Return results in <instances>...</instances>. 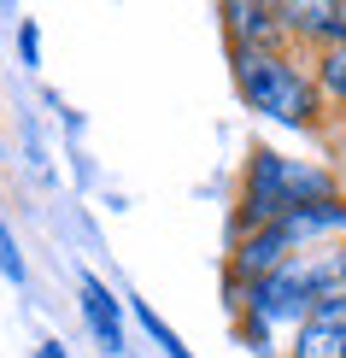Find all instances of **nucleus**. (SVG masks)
I'll return each instance as SVG.
<instances>
[{
	"label": "nucleus",
	"mask_w": 346,
	"mask_h": 358,
	"mask_svg": "<svg viewBox=\"0 0 346 358\" xmlns=\"http://www.w3.org/2000/svg\"><path fill=\"white\" fill-rule=\"evenodd\" d=\"M282 358H346V300H329V306L311 311L288 335V352Z\"/></svg>",
	"instance_id": "obj_7"
},
{
	"label": "nucleus",
	"mask_w": 346,
	"mask_h": 358,
	"mask_svg": "<svg viewBox=\"0 0 346 358\" xmlns=\"http://www.w3.org/2000/svg\"><path fill=\"white\" fill-rule=\"evenodd\" d=\"M36 48H41L36 24H24V29H18V53H24V65H36Z\"/></svg>",
	"instance_id": "obj_14"
},
{
	"label": "nucleus",
	"mask_w": 346,
	"mask_h": 358,
	"mask_svg": "<svg viewBox=\"0 0 346 358\" xmlns=\"http://www.w3.org/2000/svg\"><path fill=\"white\" fill-rule=\"evenodd\" d=\"M282 29L311 53H335L346 48V0H282Z\"/></svg>",
	"instance_id": "obj_4"
},
{
	"label": "nucleus",
	"mask_w": 346,
	"mask_h": 358,
	"mask_svg": "<svg viewBox=\"0 0 346 358\" xmlns=\"http://www.w3.org/2000/svg\"><path fill=\"white\" fill-rule=\"evenodd\" d=\"M223 29H229V48H240V53H282L288 48L282 6H264V0H229L223 6Z\"/></svg>",
	"instance_id": "obj_6"
},
{
	"label": "nucleus",
	"mask_w": 346,
	"mask_h": 358,
	"mask_svg": "<svg viewBox=\"0 0 346 358\" xmlns=\"http://www.w3.org/2000/svg\"><path fill=\"white\" fill-rule=\"evenodd\" d=\"M282 235L305 252L311 241H323V235H346V200L335 194V200H317V206H305V212H294V217H282Z\"/></svg>",
	"instance_id": "obj_9"
},
{
	"label": "nucleus",
	"mask_w": 346,
	"mask_h": 358,
	"mask_svg": "<svg viewBox=\"0 0 346 358\" xmlns=\"http://www.w3.org/2000/svg\"><path fill=\"white\" fill-rule=\"evenodd\" d=\"M299 264H305V282H311L317 306L346 300V247H311V252H299Z\"/></svg>",
	"instance_id": "obj_10"
},
{
	"label": "nucleus",
	"mask_w": 346,
	"mask_h": 358,
	"mask_svg": "<svg viewBox=\"0 0 346 358\" xmlns=\"http://www.w3.org/2000/svg\"><path fill=\"white\" fill-rule=\"evenodd\" d=\"M135 317H141V329H147V335H153L159 347H164V358H194V352L182 347V341L171 335V323H164V317H159V311L147 306V300H135Z\"/></svg>",
	"instance_id": "obj_12"
},
{
	"label": "nucleus",
	"mask_w": 346,
	"mask_h": 358,
	"mask_svg": "<svg viewBox=\"0 0 346 358\" xmlns=\"http://www.w3.org/2000/svg\"><path fill=\"white\" fill-rule=\"evenodd\" d=\"M36 358H71V352L59 347V341H41V347H36Z\"/></svg>",
	"instance_id": "obj_15"
},
{
	"label": "nucleus",
	"mask_w": 346,
	"mask_h": 358,
	"mask_svg": "<svg viewBox=\"0 0 346 358\" xmlns=\"http://www.w3.org/2000/svg\"><path fill=\"white\" fill-rule=\"evenodd\" d=\"M229 71L235 88L247 100V112L270 117V124H288V129H317L323 117V94L311 83V65L299 53H240L229 48Z\"/></svg>",
	"instance_id": "obj_2"
},
{
	"label": "nucleus",
	"mask_w": 346,
	"mask_h": 358,
	"mask_svg": "<svg viewBox=\"0 0 346 358\" xmlns=\"http://www.w3.org/2000/svg\"><path fill=\"white\" fill-rule=\"evenodd\" d=\"M82 323L106 352H124V306H117L112 288L94 282V276H82Z\"/></svg>",
	"instance_id": "obj_8"
},
{
	"label": "nucleus",
	"mask_w": 346,
	"mask_h": 358,
	"mask_svg": "<svg viewBox=\"0 0 346 358\" xmlns=\"http://www.w3.org/2000/svg\"><path fill=\"white\" fill-rule=\"evenodd\" d=\"M317 311L311 300V282H305V264L288 259L276 276L252 282V288H240V335L252 341V347H270L276 329H299V323Z\"/></svg>",
	"instance_id": "obj_3"
},
{
	"label": "nucleus",
	"mask_w": 346,
	"mask_h": 358,
	"mask_svg": "<svg viewBox=\"0 0 346 358\" xmlns=\"http://www.w3.org/2000/svg\"><path fill=\"white\" fill-rule=\"evenodd\" d=\"M0 271H6L12 282H24V259H18V247H12V229L0 223Z\"/></svg>",
	"instance_id": "obj_13"
},
{
	"label": "nucleus",
	"mask_w": 346,
	"mask_h": 358,
	"mask_svg": "<svg viewBox=\"0 0 346 358\" xmlns=\"http://www.w3.org/2000/svg\"><path fill=\"white\" fill-rule=\"evenodd\" d=\"M317 200H335V176L323 165H311V159H288L276 153V147H252L247 159V176H240V235L247 229H270V223L305 212V206Z\"/></svg>",
	"instance_id": "obj_1"
},
{
	"label": "nucleus",
	"mask_w": 346,
	"mask_h": 358,
	"mask_svg": "<svg viewBox=\"0 0 346 358\" xmlns=\"http://www.w3.org/2000/svg\"><path fill=\"white\" fill-rule=\"evenodd\" d=\"M311 83H317V94H323V100H335V106L346 112V48L311 59Z\"/></svg>",
	"instance_id": "obj_11"
},
{
	"label": "nucleus",
	"mask_w": 346,
	"mask_h": 358,
	"mask_svg": "<svg viewBox=\"0 0 346 358\" xmlns=\"http://www.w3.org/2000/svg\"><path fill=\"white\" fill-rule=\"evenodd\" d=\"M288 259H299V247L282 235V223H270V229H247L235 241V252H229V282H235V288H252V282L276 276Z\"/></svg>",
	"instance_id": "obj_5"
}]
</instances>
